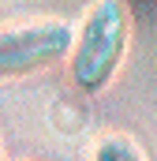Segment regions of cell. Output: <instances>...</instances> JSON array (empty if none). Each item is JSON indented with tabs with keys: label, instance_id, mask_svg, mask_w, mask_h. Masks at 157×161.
<instances>
[{
	"label": "cell",
	"instance_id": "obj_1",
	"mask_svg": "<svg viewBox=\"0 0 157 161\" xmlns=\"http://www.w3.org/2000/svg\"><path fill=\"white\" fill-rule=\"evenodd\" d=\"M131 41V8L123 0H94L71 45V82L82 94L105 90Z\"/></svg>",
	"mask_w": 157,
	"mask_h": 161
},
{
	"label": "cell",
	"instance_id": "obj_2",
	"mask_svg": "<svg viewBox=\"0 0 157 161\" xmlns=\"http://www.w3.org/2000/svg\"><path fill=\"white\" fill-rule=\"evenodd\" d=\"M75 34L64 19H41L26 26H0V79L30 75L71 56Z\"/></svg>",
	"mask_w": 157,
	"mask_h": 161
},
{
	"label": "cell",
	"instance_id": "obj_3",
	"mask_svg": "<svg viewBox=\"0 0 157 161\" xmlns=\"http://www.w3.org/2000/svg\"><path fill=\"white\" fill-rule=\"evenodd\" d=\"M94 161H142L138 146L123 135H112V139H101L97 150H94Z\"/></svg>",
	"mask_w": 157,
	"mask_h": 161
},
{
	"label": "cell",
	"instance_id": "obj_4",
	"mask_svg": "<svg viewBox=\"0 0 157 161\" xmlns=\"http://www.w3.org/2000/svg\"><path fill=\"white\" fill-rule=\"evenodd\" d=\"M0 161H4V146H0Z\"/></svg>",
	"mask_w": 157,
	"mask_h": 161
}]
</instances>
